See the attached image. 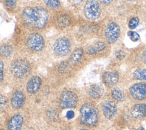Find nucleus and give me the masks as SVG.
Returning <instances> with one entry per match:
<instances>
[{
	"label": "nucleus",
	"mask_w": 146,
	"mask_h": 130,
	"mask_svg": "<svg viewBox=\"0 0 146 130\" xmlns=\"http://www.w3.org/2000/svg\"><path fill=\"white\" fill-rule=\"evenodd\" d=\"M136 130H145V129H144V128H143V127H139L138 128H137V129H136Z\"/></svg>",
	"instance_id": "obj_36"
},
{
	"label": "nucleus",
	"mask_w": 146,
	"mask_h": 130,
	"mask_svg": "<svg viewBox=\"0 0 146 130\" xmlns=\"http://www.w3.org/2000/svg\"><path fill=\"white\" fill-rule=\"evenodd\" d=\"M103 88L99 84H93L91 85L88 89L89 96L94 99H99L103 94Z\"/></svg>",
	"instance_id": "obj_19"
},
{
	"label": "nucleus",
	"mask_w": 146,
	"mask_h": 130,
	"mask_svg": "<svg viewBox=\"0 0 146 130\" xmlns=\"http://www.w3.org/2000/svg\"><path fill=\"white\" fill-rule=\"evenodd\" d=\"M143 61L144 62V63L146 65V50L144 52L143 54Z\"/></svg>",
	"instance_id": "obj_35"
},
{
	"label": "nucleus",
	"mask_w": 146,
	"mask_h": 130,
	"mask_svg": "<svg viewBox=\"0 0 146 130\" xmlns=\"http://www.w3.org/2000/svg\"><path fill=\"white\" fill-rule=\"evenodd\" d=\"M101 3H102L104 5H110V3H111L113 1V0H99Z\"/></svg>",
	"instance_id": "obj_34"
},
{
	"label": "nucleus",
	"mask_w": 146,
	"mask_h": 130,
	"mask_svg": "<svg viewBox=\"0 0 146 130\" xmlns=\"http://www.w3.org/2000/svg\"><path fill=\"white\" fill-rule=\"evenodd\" d=\"M5 72V64L3 60H0V84L3 82L4 79V72Z\"/></svg>",
	"instance_id": "obj_30"
},
{
	"label": "nucleus",
	"mask_w": 146,
	"mask_h": 130,
	"mask_svg": "<svg viewBox=\"0 0 146 130\" xmlns=\"http://www.w3.org/2000/svg\"><path fill=\"white\" fill-rule=\"evenodd\" d=\"M71 67L68 63L67 60H65L61 62L58 65L56 68V71L59 74L61 75H64L69 72L71 69Z\"/></svg>",
	"instance_id": "obj_21"
},
{
	"label": "nucleus",
	"mask_w": 146,
	"mask_h": 130,
	"mask_svg": "<svg viewBox=\"0 0 146 130\" xmlns=\"http://www.w3.org/2000/svg\"><path fill=\"white\" fill-rule=\"evenodd\" d=\"M62 130H71L70 128H65L64 129H63Z\"/></svg>",
	"instance_id": "obj_37"
},
{
	"label": "nucleus",
	"mask_w": 146,
	"mask_h": 130,
	"mask_svg": "<svg viewBox=\"0 0 146 130\" xmlns=\"http://www.w3.org/2000/svg\"><path fill=\"white\" fill-rule=\"evenodd\" d=\"M7 99L3 94H0V112L4 111L7 106Z\"/></svg>",
	"instance_id": "obj_26"
},
{
	"label": "nucleus",
	"mask_w": 146,
	"mask_h": 130,
	"mask_svg": "<svg viewBox=\"0 0 146 130\" xmlns=\"http://www.w3.org/2000/svg\"><path fill=\"white\" fill-rule=\"evenodd\" d=\"M26 45L30 51L35 53L40 52L45 48L46 40L41 33L33 31L27 35Z\"/></svg>",
	"instance_id": "obj_5"
},
{
	"label": "nucleus",
	"mask_w": 146,
	"mask_h": 130,
	"mask_svg": "<svg viewBox=\"0 0 146 130\" xmlns=\"http://www.w3.org/2000/svg\"><path fill=\"white\" fill-rule=\"evenodd\" d=\"M119 79V75L116 71H107L103 75L104 83L108 86H113L116 84Z\"/></svg>",
	"instance_id": "obj_18"
},
{
	"label": "nucleus",
	"mask_w": 146,
	"mask_h": 130,
	"mask_svg": "<svg viewBox=\"0 0 146 130\" xmlns=\"http://www.w3.org/2000/svg\"><path fill=\"white\" fill-rule=\"evenodd\" d=\"M46 8L49 11H57L60 6V0H43Z\"/></svg>",
	"instance_id": "obj_22"
},
{
	"label": "nucleus",
	"mask_w": 146,
	"mask_h": 130,
	"mask_svg": "<svg viewBox=\"0 0 146 130\" xmlns=\"http://www.w3.org/2000/svg\"><path fill=\"white\" fill-rule=\"evenodd\" d=\"M127 35L133 42H137L140 39L139 34L134 31H128L127 32Z\"/></svg>",
	"instance_id": "obj_28"
},
{
	"label": "nucleus",
	"mask_w": 146,
	"mask_h": 130,
	"mask_svg": "<svg viewBox=\"0 0 146 130\" xmlns=\"http://www.w3.org/2000/svg\"><path fill=\"white\" fill-rule=\"evenodd\" d=\"M52 23L57 29L63 30L72 25L73 23V17L70 13L61 12L57 13L54 17Z\"/></svg>",
	"instance_id": "obj_8"
},
{
	"label": "nucleus",
	"mask_w": 146,
	"mask_h": 130,
	"mask_svg": "<svg viewBox=\"0 0 146 130\" xmlns=\"http://www.w3.org/2000/svg\"><path fill=\"white\" fill-rule=\"evenodd\" d=\"M70 1L72 4L75 6L79 5L83 1V0H70Z\"/></svg>",
	"instance_id": "obj_33"
},
{
	"label": "nucleus",
	"mask_w": 146,
	"mask_h": 130,
	"mask_svg": "<svg viewBox=\"0 0 146 130\" xmlns=\"http://www.w3.org/2000/svg\"><path fill=\"white\" fill-rule=\"evenodd\" d=\"M21 21L26 28L39 32L45 29L51 21L50 11L41 6H27L21 11Z\"/></svg>",
	"instance_id": "obj_1"
},
{
	"label": "nucleus",
	"mask_w": 146,
	"mask_h": 130,
	"mask_svg": "<svg viewBox=\"0 0 146 130\" xmlns=\"http://www.w3.org/2000/svg\"><path fill=\"white\" fill-rule=\"evenodd\" d=\"M9 71L13 77L17 79H24L30 76L32 72L30 62L24 58L13 60L10 64Z\"/></svg>",
	"instance_id": "obj_2"
},
{
	"label": "nucleus",
	"mask_w": 146,
	"mask_h": 130,
	"mask_svg": "<svg viewBox=\"0 0 146 130\" xmlns=\"http://www.w3.org/2000/svg\"><path fill=\"white\" fill-rule=\"evenodd\" d=\"M128 1H131V2H133V1H136V0H128Z\"/></svg>",
	"instance_id": "obj_39"
},
{
	"label": "nucleus",
	"mask_w": 146,
	"mask_h": 130,
	"mask_svg": "<svg viewBox=\"0 0 146 130\" xmlns=\"http://www.w3.org/2000/svg\"><path fill=\"white\" fill-rule=\"evenodd\" d=\"M43 83L42 78L37 75H32L28 79L26 84V90L30 95H34L40 90Z\"/></svg>",
	"instance_id": "obj_10"
},
{
	"label": "nucleus",
	"mask_w": 146,
	"mask_h": 130,
	"mask_svg": "<svg viewBox=\"0 0 146 130\" xmlns=\"http://www.w3.org/2000/svg\"><path fill=\"white\" fill-rule=\"evenodd\" d=\"M84 17L90 21L98 19L102 13L101 7L96 0H87L83 6Z\"/></svg>",
	"instance_id": "obj_6"
},
{
	"label": "nucleus",
	"mask_w": 146,
	"mask_h": 130,
	"mask_svg": "<svg viewBox=\"0 0 146 130\" xmlns=\"http://www.w3.org/2000/svg\"><path fill=\"white\" fill-rule=\"evenodd\" d=\"M120 34V29L116 22H110L106 26L104 30V35L108 43H114L116 42Z\"/></svg>",
	"instance_id": "obj_9"
},
{
	"label": "nucleus",
	"mask_w": 146,
	"mask_h": 130,
	"mask_svg": "<svg viewBox=\"0 0 146 130\" xmlns=\"http://www.w3.org/2000/svg\"><path fill=\"white\" fill-rule=\"evenodd\" d=\"M72 44L71 39L67 36L58 37L52 44V51L59 58H64L72 52Z\"/></svg>",
	"instance_id": "obj_4"
},
{
	"label": "nucleus",
	"mask_w": 146,
	"mask_h": 130,
	"mask_svg": "<svg viewBox=\"0 0 146 130\" xmlns=\"http://www.w3.org/2000/svg\"><path fill=\"white\" fill-rule=\"evenodd\" d=\"M131 96L135 100H142L146 99V83L140 82L132 85L129 88Z\"/></svg>",
	"instance_id": "obj_11"
},
{
	"label": "nucleus",
	"mask_w": 146,
	"mask_h": 130,
	"mask_svg": "<svg viewBox=\"0 0 146 130\" xmlns=\"http://www.w3.org/2000/svg\"><path fill=\"white\" fill-rule=\"evenodd\" d=\"M14 52V48L12 45L8 43H3L0 45V57L2 59H8L11 56Z\"/></svg>",
	"instance_id": "obj_20"
},
{
	"label": "nucleus",
	"mask_w": 146,
	"mask_h": 130,
	"mask_svg": "<svg viewBox=\"0 0 146 130\" xmlns=\"http://www.w3.org/2000/svg\"><path fill=\"white\" fill-rule=\"evenodd\" d=\"M75 116V113L72 110H70L68 111L66 114V116L68 119H72Z\"/></svg>",
	"instance_id": "obj_32"
},
{
	"label": "nucleus",
	"mask_w": 146,
	"mask_h": 130,
	"mask_svg": "<svg viewBox=\"0 0 146 130\" xmlns=\"http://www.w3.org/2000/svg\"><path fill=\"white\" fill-rule=\"evenodd\" d=\"M3 1L6 7L10 10H14L17 7V0H3Z\"/></svg>",
	"instance_id": "obj_27"
},
{
	"label": "nucleus",
	"mask_w": 146,
	"mask_h": 130,
	"mask_svg": "<svg viewBox=\"0 0 146 130\" xmlns=\"http://www.w3.org/2000/svg\"><path fill=\"white\" fill-rule=\"evenodd\" d=\"M79 130H88V129H85V128H82V129H79Z\"/></svg>",
	"instance_id": "obj_38"
},
{
	"label": "nucleus",
	"mask_w": 146,
	"mask_h": 130,
	"mask_svg": "<svg viewBox=\"0 0 146 130\" xmlns=\"http://www.w3.org/2000/svg\"><path fill=\"white\" fill-rule=\"evenodd\" d=\"M112 98L117 101H123L125 99V95L124 92L118 87H115L111 91Z\"/></svg>",
	"instance_id": "obj_23"
},
{
	"label": "nucleus",
	"mask_w": 146,
	"mask_h": 130,
	"mask_svg": "<svg viewBox=\"0 0 146 130\" xmlns=\"http://www.w3.org/2000/svg\"><path fill=\"white\" fill-rule=\"evenodd\" d=\"M115 55L117 59L121 60L125 58V53L124 51H123L121 50H119L115 52Z\"/></svg>",
	"instance_id": "obj_31"
},
{
	"label": "nucleus",
	"mask_w": 146,
	"mask_h": 130,
	"mask_svg": "<svg viewBox=\"0 0 146 130\" xmlns=\"http://www.w3.org/2000/svg\"><path fill=\"white\" fill-rule=\"evenodd\" d=\"M99 119L98 110L91 103L83 104L80 108V122L87 127L95 126Z\"/></svg>",
	"instance_id": "obj_3"
},
{
	"label": "nucleus",
	"mask_w": 146,
	"mask_h": 130,
	"mask_svg": "<svg viewBox=\"0 0 146 130\" xmlns=\"http://www.w3.org/2000/svg\"><path fill=\"white\" fill-rule=\"evenodd\" d=\"M139 19L137 17L132 18L128 23L129 28L131 29H133L136 28L139 25Z\"/></svg>",
	"instance_id": "obj_29"
},
{
	"label": "nucleus",
	"mask_w": 146,
	"mask_h": 130,
	"mask_svg": "<svg viewBox=\"0 0 146 130\" xmlns=\"http://www.w3.org/2000/svg\"><path fill=\"white\" fill-rule=\"evenodd\" d=\"M26 95L21 90L14 91L10 97V103L11 107L14 109L22 108L26 102Z\"/></svg>",
	"instance_id": "obj_12"
},
{
	"label": "nucleus",
	"mask_w": 146,
	"mask_h": 130,
	"mask_svg": "<svg viewBox=\"0 0 146 130\" xmlns=\"http://www.w3.org/2000/svg\"><path fill=\"white\" fill-rule=\"evenodd\" d=\"M47 116L48 117L53 121H55L58 119V111H56L55 109L54 108H51L49 109L47 111Z\"/></svg>",
	"instance_id": "obj_25"
},
{
	"label": "nucleus",
	"mask_w": 146,
	"mask_h": 130,
	"mask_svg": "<svg viewBox=\"0 0 146 130\" xmlns=\"http://www.w3.org/2000/svg\"><path fill=\"white\" fill-rule=\"evenodd\" d=\"M23 121V116L20 113H16L8 120L7 129V130H22Z\"/></svg>",
	"instance_id": "obj_14"
},
{
	"label": "nucleus",
	"mask_w": 146,
	"mask_h": 130,
	"mask_svg": "<svg viewBox=\"0 0 146 130\" xmlns=\"http://www.w3.org/2000/svg\"><path fill=\"white\" fill-rule=\"evenodd\" d=\"M78 103V96L73 91L66 90L63 91L59 97V105L61 109L75 108Z\"/></svg>",
	"instance_id": "obj_7"
},
{
	"label": "nucleus",
	"mask_w": 146,
	"mask_h": 130,
	"mask_svg": "<svg viewBox=\"0 0 146 130\" xmlns=\"http://www.w3.org/2000/svg\"><path fill=\"white\" fill-rule=\"evenodd\" d=\"M131 115L136 119H142L146 116V104L144 103L134 105L131 109Z\"/></svg>",
	"instance_id": "obj_16"
},
{
	"label": "nucleus",
	"mask_w": 146,
	"mask_h": 130,
	"mask_svg": "<svg viewBox=\"0 0 146 130\" xmlns=\"http://www.w3.org/2000/svg\"><path fill=\"white\" fill-rule=\"evenodd\" d=\"M102 109L104 116L109 120L115 116L117 111V107L115 103L108 100H104L102 103Z\"/></svg>",
	"instance_id": "obj_13"
},
{
	"label": "nucleus",
	"mask_w": 146,
	"mask_h": 130,
	"mask_svg": "<svg viewBox=\"0 0 146 130\" xmlns=\"http://www.w3.org/2000/svg\"><path fill=\"white\" fill-rule=\"evenodd\" d=\"M84 50L82 47H78L74 50L69 55L67 59L68 63L71 67L79 64L83 59Z\"/></svg>",
	"instance_id": "obj_15"
},
{
	"label": "nucleus",
	"mask_w": 146,
	"mask_h": 130,
	"mask_svg": "<svg viewBox=\"0 0 146 130\" xmlns=\"http://www.w3.org/2000/svg\"><path fill=\"white\" fill-rule=\"evenodd\" d=\"M133 77L137 80H146V69H138L135 70L132 74Z\"/></svg>",
	"instance_id": "obj_24"
},
{
	"label": "nucleus",
	"mask_w": 146,
	"mask_h": 130,
	"mask_svg": "<svg viewBox=\"0 0 146 130\" xmlns=\"http://www.w3.org/2000/svg\"><path fill=\"white\" fill-rule=\"evenodd\" d=\"M106 47V44L104 41L98 40L86 48V52L89 55H95L103 51Z\"/></svg>",
	"instance_id": "obj_17"
}]
</instances>
